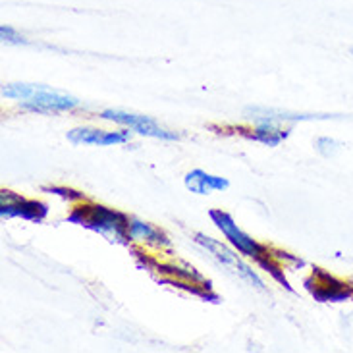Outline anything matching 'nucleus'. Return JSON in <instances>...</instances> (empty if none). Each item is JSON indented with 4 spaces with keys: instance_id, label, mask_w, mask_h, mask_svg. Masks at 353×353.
Segmentation results:
<instances>
[{
    "instance_id": "1",
    "label": "nucleus",
    "mask_w": 353,
    "mask_h": 353,
    "mask_svg": "<svg viewBox=\"0 0 353 353\" xmlns=\"http://www.w3.org/2000/svg\"><path fill=\"white\" fill-rule=\"evenodd\" d=\"M2 97L19 101L21 108L41 114L68 112L79 106V101L74 95L39 83H8L2 87Z\"/></svg>"
},
{
    "instance_id": "2",
    "label": "nucleus",
    "mask_w": 353,
    "mask_h": 353,
    "mask_svg": "<svg viewBox=\"0 0 353 353\" xmlns=\"http://www.w3.org/2000/svg\"><path fill=\"white\" fill-rule=\"evenodd\" d=\"M195 239H197V243L203 245V248L209 251L212 257L219 261L220 265L224 268H228L232 274H236L239 280H243V282H248L249 286L257 288V290H267L265 286V282L261 280L257 272L253 270V267H249L248 263L243 261V259L239 257L238 251H234V249H230L228 245H224V243H220L216 239L209 238V236H205V234H195Z\"/></svg>"
},
{
    "instance_id": "3",
    "label": "nucleus",
    "mask_w": 353,
    "mask_h": 353,
    "mask_svg": "<svg viewBox=\"0 0 353 353\" xmlns=\"http://www.w3.org/2000/svg\"><path fill=\"white\" fill-rule=\"evenodd\" d=\"M83 216L81 222L99 232L101 236H105L108 241H116V243H124L128 238V224L130 219L122 214V212H116L112 209H106L101 205L95 207H85L81 209Z\"/></svg>"
},
{
    "instance_id": "4",
    "label": "nucleus",
    "mask_w": 353,
    "mask_h": 353,
    "mask_svg": "<svg viewBox=\"0 0 353 353\" xmlns=\"http://www.w3.org/2000/svg\"><path fill=\"white\" fill-rule=\"evenodd\" d=\"M210 219L216 224V228L224 234V238L228 239L230 245L236 249L238 253L265 263V257H268V249L257 243L249 234H245L243 230L239 228L228 212H224V210H210Z\"/></svg>"
},
{
    "instance_id": "5",
    "label": "nucleus",
    "mask_w": 353,
    "mask_h": 353,
    "mask_svg": "<svg viewBox=\"0 0 353 353\" xmlns=\"http://www.w3.org/2000/svg\"><path fill=\"white\" fill-rule=\"evenodd\" d=\"M101 118L108 120V122H114V124L125 125L132 132L145 135V137H154V139H164V141H176V139H180V135L176 134V132H170V130L163 128L151 116L124 112V110H116V108H106V110L101 112Z\"/></svg>"
},
{
    "instance_id": "6",
    "label": "nucleus",
    "mask_w": 353,
    "mask_h": 353,
    "mask_svg": "<svg viewBox=\"0 0 353 353\" xmlns=\"http://www.w3.org/2000/svg\"><path fill=\"white\" fill-rule=\"evenodd\" d=\"M132 139L130 132H106L97 128H74L68 132V141L74 145H97V147H110V145L128 143Z\"/></svg>"
},
{
    "instance_id": "7",
    "label": "nucleus",
    "mask_w": 353,
    "mask_h": 353,
    "mask_svg": "<svg viewBox=\"0 0 353 353\" xmlns=\"http://www.w3.org/2000/svg\"><path fill=\"white\" fill-rule=\"evenodd\" d=\"M39 210H45L41 203L35 201H26L19 195H14L12 191H2L0 195V212L2 219H10V216H23V219L39 220L43 216V212L39 214Z\"/></svg>"
},
{
    "instance_id": "8",
    "label": "nucleus",
    "mask_w": 353,
    "mask_h": 353,
    "mask_svg": "<svg viewBox=\"0 0 353 353\" xmlns=\"http://www.w3.org/2000/svg\"><path fill=\"white\" fill-rule=\"evenodd\" d=\"M183 183L191 193H197V195H209L212 191H226L230 188V181L226 178L205 172L201 168H195L185 174Z\"/></svg>"
},
{
    "instance_id": "9",
    "label": "nucleus",
    "mask_w": 353,
    "mask_h": 353,
    "mask_svg": "<svg viewBox=\"0 0 353 353\" xmlns=\"http://www.w3.org/2000/svg\"><path fill=\"white\" fill-rule=\"evenodd\" d=\"M128 238H130V241H137V243H143V245H153V248H168L170 245L168 238L164 236L161 230L139 219H130Z\"/></svg>"
},
{
    "instance_id": "10",
    "label": "nucleus",
    "mask_w": 353,
    "mask_h": 353,
    "mask_svg": "<svg viewBox=\"0 0 353 353\" xmlns=\"http://www.w3.org/2000/svg\"><path fill=\"white\" fill-rule=\"evenodd\" d=\"M290 132L282 128V122H274V120H255V132L253 137L261 141V143L268 145V147H278L286 139Z\"/></svg>"
},
{
    "instance_id": "11",
    "label": "nucleus",
    "mask_w": 353,
    "mask_h": 353,
    "mask_svg": "<svg viewBox=\"0 0 353 353\" xmlns=\"http://www.w3.org/2000/svg\"><path fill=\"white\" fill-rule=\"evenodd\" d=\"M316 151L326 157V159H330V157H334L338 151H340V143L334 141V139H330V137H321V139H316Z\"/></svg>"
},
{
    "instance_id": "12",
    "label": "nucleus",
    "mask_w": 353,
    "mask_h": 353,
    "mask_svg": "<svg viewBox=\"0 0 353 353\" xmlns=\"http://www.w3.org/2000/svg\"><path fill=\"white\" fill-rule=\"evenodd\" d=\"M0 37H2L4 45H26L28 43L21 33H18L16 29L10 28V26H2L0 28Z\"/></svg>"
},
{
    "instance_id": "13",
    "label": "nucleus",
    "mask_w": 353,
    "mask_h": 353,
    "mask_svg": "<svg viewBox=\"0 0 353 353\" xmlns=\"http://www.w3.org/2000/svg\"><path fill=\"white\" fill-rule=\"evenodd\" d=\"M352 54H353V47H352Z\"/></svg>"
}]
</instances>
